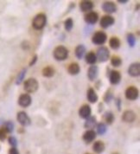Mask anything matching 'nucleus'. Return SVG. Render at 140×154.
<instances>
[{"instance_id":"f257e3e1","label":"nucleus","mask_w":140,"mask_h":154,"mask_svg":"<svg viewBox=\"0 0 140 154\" xmlns=\"http://www.w3.org/2000/svg\"><path fill=\"white\" fill-rule=\"evenodd\" d=\"M47 17L44 13H39L35 15L32 20V27L35 30H41L46 26Z\"/></svg>"},{"instance_id":"f03ea898","label":"nucleus","mask_w":140,"mask_h":154,"mask_svg":"<svg viewBox=\"0 0 140 154\" xmlns=\"http://www.w3.org/2000/svg\"><path fill=\"white\" fill-rule=\"evenodd\" d=\"M53 56L56 61H64L68 57V49L65 46L59 45L54 49Z\"/></svg>"},{"instance_id":"7ed1b4c3","label":"nucleus","mask_w":140,"mask_h":154,"mask_svg":"<svg viewBox=\"0 0 140 154\" xmlns=\"http://www.w3.org/2000/svg\"><path fill=\"white\" fill-rule=\"evenodd\" d=\"M39 82L35 78H29L23 83V89L28 94H33L38 90Z\"/></svg>"},{"instance_id":"20e7f679","label":"nucleus","mask_w":140,"mask_h":154,"mask_svg":"<svg viewBox=\"0 0 140 154\" xmlns=\"http://www.w3.org/2000/svg\"><path fill=\"white\" fill-rule=\"evenodd\" d=\"M97 60H99L100 63H105L109 58H110V51L108 48L105 46H101L97 49V54H96Z\"/></svg>"},{"instance_id":"39448f33","label":"nucleus","mask_w":140,"mask_h":154,"mask_svg":"<svg viewBox=\"0 0 140 154\" xmlns=\"http://www.w3.org/2000/svg\"><path fill=\"white\" fill-rule=\"evenodd\" d=\"M107 40V35L104 31H97L95 32L93 37H92V42L95 45H103Z\"/></svg>"},{"instance_id":"423d86ee","label":"nucleus","mask_w":140,"mask_h":154,"mask_svg":"<svg viewBox=\"0 0 140 154\" xmlns=\"http://www.w3.org/2000/svg\"><path fill=\"white\" fill-rule=\"evenodd\" d=\"M138 95H139L138 89L136 87H134V86L128 87L126 88V92H125L126 98L127 100H136L138 98Z\"/></svg>"},{"instance_id":"0eeeda50","label":"nucleus","mask_w":140,"mask_h":154,"mask_svg":"<svg viewBox=\"0 0 140 154\" xmlns=\"http://www.w3.org/2000/svg\"><path fill=\"white\" fill-rule=\"evenodd\" d=\"M17 119L18 121V123L21 125L22 126H28L31 124V119L29 117V115L23 111L17 112Z\"/></svg>"},{"instance_id":"6e6552de","label":"nucleus","mask_w":140,"mask_h":154,"mask_svg":"<svg viewBox=\"0 0 140 154\" xmlns=\"http://www.w3.org/2000/svg\"><path fill=\"white\" fill-rule=\"evenodd\" d=\"M115 23V19L112 16H110V15H105V16H103L99 21V25L100 27L103 29H107L109 27H111L112 25L114 24Z\"/></svg>"},{"instance_id":"1a4fd4ad","label":"nucleus","mask_w":140,"mask_h":154,"mask_svg":"<svg viewBox=\"0 0 140 154\" xmlns=\"http://www.w3.org/2000/svg\"><path fill=\"white\" fill-rule=\"evenodd\" d=\"M32 98L29 94H23L18 98V105L22 107H28L31 105Z\"/></svg>"},{"instance_id":"9d476101","label":"nucleus","mask_w":140,"mask_h":154,"mask_svg":"<svg viewBox=\"0 0 140 154\" xmlns=\"http://www.w3.org/2000/svg\"><path fill=\"white\" fill-rule=\"evenodd\" d=\"M102 10L108 14H112L117 11V5L112 1H105L102 4Z\"/></svg>"},{"instance_id":"9b49d317","label":"nucleus","mask_w":140,"mask_h":154,"mask_svg":"<svg viewBox=\"0 0 140 154\" xmlns=\"http://www.w3.org/2000/svg\"><path fill=\"white\" fill-rule=\"evenodd\" d=\"M92 109L90 107V106L87 104L81 106V108L79 109V115L81 119H87V118H89L91 116Z\"/></svg>"},{"instance_id":"f8f14e48","label":"nucleus","mask_w":140,"mask_h":154,"mask_svg":"<svg viewBox=\"0 0 140 154\" xmlns=\"http://www.w3.org/2000/svg\"><path fill=\"white\" fill-rule=\"evenodd\" d=\"M136 113L132 110H126L122 114V120L126 123H132L136 120Z\"/></svg>"},{"instance_id":"ddd939ff","label":"nucleus","mask_w":140,"mask_h":154,"mask_svg":"<svg viewBox=\"0 0 140 154\" xmlns=\"http://www.w3.org/2000/svg\"><path fill=\"white\" fill-rule=\"evenodd\" d=\"M109 81L112 85H118L121 81V74L118 70H112L109 72Z\"/></svg>"},{"instance_id":"4468645a","label":"nucleus","mask_w":140,"mask_h":154,"mask_svg":"<svg viewBox=\"0 0 140 154\" xmlns=\"http://www.w3.org/2000/svg\"><path fill=\"white\" fill-rule=\"evenodd\" d=\"M84 20L87 24H95L99 20L98 13L95 11H90L85 15Z\"/></svg>"},{"instance_id":"2eb2a0df","label":"nucleus","mask_w":140,"mask_h":154,"mask_svg":"<svg viewBox=\"0 0 140 154\" xmlns=\"http://www.w3.org/2000/svg\"><path fill=\"white\" fill-rule=\"evenodd\" d=\"M96 136H97V134L94 130H87L83 133L82 140L86 144H90L96 139Z\"/></svg>"},{"instance_id":"dca6fc26","label":"nucleus","mask_w":140,"mask_h":154,"mask_svg":"<svg viewBox=\"0 0 140 154\" xmlns=\"http://www.w3.org/2000/svg\"><path fill=\"white\" fill-rule=\"evenodd\" d=\"M128 74L132 77H138L140 75L139 63H132L128 68Z\"/></svg>"},{"instance_id":"f3484780","label":"nucleus","mask_w":140,"mask_h":154,"mask_svg":"<svg viewBox=\"0 0 140 154\" xmlns=\"http://www.w3.org/2000/svg\"><path fill=\"white\" fill-rule=\"evenodd\" d=\"M99 75V68L96 65H91L89 67V69L87 70V77L89 79V81L94 82Z\"/></svg>"},{"instance_id":"a211bd4d","label":"nucleus","mask_w":140,"mask_h":154,"mask_svg":"<svg viewBox=\"0 0 140 154\" xmlns=\"http://www.w3.org/2000/svg\"><path fill=\"white\" fill-rule=\"evenodd\" d=\"M93 3L90 0H83L80 2V9L82 12H87V11H91L93 9Z\"/></svg>"},{"instance_id":"6ab92c4d","label":"nucleus","mask_w":140,"mask_h":154,"mask_svg":"<svg viewBox=\"0 0 140 154\" xmlns=\"http://www.w3.org/2000/svg\"><path fill=\"white\" fill-rule=\"evenodd\" d=\"M87 100L90 102V103H96L98 101V94H96V92L94 90V88H90L87 92Z\"/></svg>"},{"instance_id":"aec40b11","label":"nucleus","mask_w":140,"mask_h":154,"mask_svg":"<svg viewBox=\"0 0 140 154\" xmlns=\"http://www.w3.org/2000/svg\"><path fill=\"white\" fill-rule=\"evenodd\" d=\"M97 125V120L95 116H90L89 118L86 119L84 123V127L86 129L88 130H93V128H94Z\"/></svg>"},{"instance_id":"412c9836","label":"nucleus","mask_w":140,"mask_h":154,"mask_svg":"<svg viewBox=\"0 0 140 154\" xmlns=\"http://www.w3.org/2000/svg\"><path fill=\"white\" fill-rule=\"evenodd\" d=\"M68 72L71 75H76L81 72V67L77 63H72L68 68Z\"/></svg>"},{"instance_id":"4be33fe9","label":"nucleus","mask_w":140,"mask_h":154,"mask_svg":"<svg viewBox=\"0 0 140 154\" xmlns=\"http://www.w3.org/2000/svg\"><path fill=\"white\" fill-rule=\"evenodd\" d=\"M105 144H104L102 141H100V140H98V141L94 142V144H93V152L97 154L102 153V152L105 151Z\"/></svg>"},{"instance_id":"5701e85b","label":"nucleus","mask_w":140,"mask_h":154,"mask_svg":"<svg viewBox=\"0 0 140 154\" xmlns=\"http://www.w3.org/2000/svg\"><path fill=\"white\" fill-rule=\"evenodd\" d=\"M86 47H85L83 44H80L78 45L77 47L75 48V56L77 57L78 59H82L84 56L86 55Z\"/></svg>"},{"instance_id":"b1692460","label":"nucleus","mask_w":140,"mask_h":154,"mask_svg":"<svg viewBox=\"0 0 140 154\" xmlns=\"http://www.w3.org/2000/svg\"><path fill=\"white\" fill-rule=\"evenodd\" d=\"M42 75L44 77H46V78H51V77H53L55 75L56 69L53 67H51V66H47V67H45L42 69Z\"/></svg>"},{"instance_id":"393cba45","label":"nucleus","mask_w":140,"mask_h":154,"mask_svg":"<svg viewBox=\"0 0 140 154\" xmlns=\"http://www.w3.org/2000/svg\"><path fill=\"white\" fill-rule=\"evenodd\" d=\"M121 45V42H120V40L117 36H112L110 38L109 40V46L110 48L113 50H117V49H119Z\"/></svg>"},{"instance_id":"a878e982","label":"nucleus","mask_w":140,"mask_h":154,"mask_svg":"<svg viewBox=\"0 0 140 154\" xmlns=\"http://www.w3.org/2000/svg\"><path fill=\"white\" fill-rule=\"evenodd\" d=\"M85 58H86V62L87 63H88V64H90V65H94L95 63L97 62V57H96V54L94 53V52H88L86 56H85Z\"/></svg>"},{"instance_id":"bb28decb","label":"nucleus","mask_w":140,"mask_h":154,"mask_svg":"<svg viewBox=\"0 0 140 154\" xmlns=\"http://www.w3.org/2000/svg\"><path fill=\"white\" fill-rule=\"evenodd\" d=\"M103 119L107 125H112L113 121L115 120V117L112 111H107L103 114Z\"/></svg>"},{"instance_id":"cd10ccee","label":"nucleus","mask_w":140,"mask_h":154,"mask_svg":"<svg viewBox=\"0 0 140 154\" xmlns=\"http://www.w3.org/2000/svg\"><path fill=\"white\" fill-rule=\"evenodd\" d=\"M95 127H96V132L95 133H98L99 135H104L107 131V126H106V124L103 123V122L97 123Z\"/></svg>"},{"instance_id":"c85d7f7f","label":"nucleus","mask_w":140,"mask_h":154,"mask_svg":"<svg viewBox=\"0 0 140 154\" xmlns=\"http://www.w3.org/2000/svg\"><path fill=\"white\" fill-rule=\"evenodd\" d=\"M26 71H27L26 69H23L19 72V74H18L17 76L16 82H15L16 84L20 85L22 82H23V79H24V77H25V75H26Z\"/></svg>"},{"instance_id":"c756f323","label":"nucleus","mask_w":140,"mask_h":154,"mask_svg":"<svg viewBox=\"0 0 140 154\" xmlns=\"http://www.w3.org/2000/svg\"><path fill=\"white\" fill-rule=\"evenodd\" d=\"M126 39H127V42H128V45L130 47L133 48L135 45H136V42H137V39H136V36L133 35L132 33H128L126 35Z\"/></svg>"},{"instance_id":"7c9ffc66","label":"nucleus","mask_w":140,"mask_h":154,"mask_svg":"<svg viewBox=\"0 0 140 154\" xmlns=\"http://www.w3.org/2000/svg\"><path fill=\"white\" fill-rule=\"evenodd\" d=\"M114 98V96H113V93L111 89H108L107 91L105 92V94H104V101H105V103H107V104H109V103H111V101H112V100Z\"/></svg>"},{"instance_id":"2f4dec72","label":"nucleus","mask_w":140,"mask_h":154,"mask_svg":"<svg viewBox=\"0 0 140 154\" xmlns=\"http://www.w3.org/2000/svg\"><path fill=\"white\" fill-rule=\"evenodd\" d=\"M111 64L113 67L118 68L122 64V59L119 56H113L111 58Z\"/></svg>"},{"instance_id":"473e14b6","label":"nucleus","mask_w":140,"mask_h":154,"mask_svg":"<svg viewBox=\"0 0 140 154\" xmlns=\"http://www.w3.org/2000/svg\"><path fill=\"white\" fill-rule=\"evenodd\" d=\"M4 127H5V129L7 131L8 133H13V131H14V123L12 122V121H6V122H5L4 123Z\"/></svg>"},{"instance_id":"72a5a7b5","label":"nucleus","mask_w":140,"mask_h":154,"mask_svg":"<svg viewBox=\"0 0 140 154\" xmlns=\"http://www.w3.org/2000/svg\"><path fill=\"white\" fill-rule=\"evenodd\" d=\"M64 27H65V29L67 30V31H71L72 30V29L74 27V21H73V19L72 18H68V19H66L65 22H64Z\"/></svg>"},{"instance_id":"f704fd0d","label":"nucleus","mask_w":140,"mask_h":154,"mask_svg":"<svg viewBox=\"0 0 140 154\" xmlns=\"http://www.w3.org/2000/svg\"><path fill=\"white\" fill-rule=\"evenodd\" d=\"M7 134H8L7 131L5 129V127H4V126L0 127V140H1V141H4V140L6 139Z\"/></svg>"},{"instance_id":"c9c22d12","label":"nucleus","mask_w":140,"mask_h":154,"mask_svg":"<svg viewBox=\"0 0 140 154\" xmlns=\"http://www.w3.org/2000/svg\"><path fill=\"white\" fill-rule=\"evenodd\" d=\"M8 142L11 146V147H17V140L14 136H10L8 138Z\"/></svg>"},{"instance_id":"e433bc0d","label":"nucleus","mask_w":140,"mask_h":154,"mask_svg":"<svg viewBox=\"0 0 140 154\" xmlns=\"http://www.w3.org/2000/svg\"><path fill=\"white\" fill-rule=\"evenodd\" d=\"M114 100H115V105L117 106V108H118V110L119 111H121V106H122V100L118 97V98H115L114 99Z\"/></svg>"},{"instance_id":"4c0bfd02","label":"nucleus","mask_w":140,"mask_h":154,"mask_svg":"<svg viewBox=\"0 0 140 154\" xmlns=\"http://www.w3.org/2000/svg\"><path fill=\"white\" fill-rule=\"evenodd\" d=\"M8 154H20L18 150L17 149V147H11L9 152H8Z\"/></svg>"},{"instance_id":"58836bf2","label":"nucleus","mask_w":140,"mask_h":154,"mask_svg":"<svg viewBox=\"0 0 140 154\" xmlns=\"http://www.w3.org/2000/svg\"><path fill=\"white\" fill-rule=\"evenodd\" d=\"M36 61H37V55H35L33 56V58L31 59V61L29 62V66H34L35 63H36Z\"/></svg>"},{"instance_id":"ea45409f","label":"nucleus","mask_w":140,"mask_h":154,"mask_svg":"<svg viewBox=\"0 0 140 154\" xmlns=\"http://www.w3.org/2000/svg\"><path fill=\"white\" fill-rule=\"evenodd\" d=\"M29 46V45L28 44V42H27V41H25V42H23L22 43V48L23 49H28Z\"/></svg>"},{"instance_id":"a19ab883","label":"nucleus","mask_w":140,"mask_h":154,"mask_svg":"<svg viewBox=\"0 0 140 154\" xmlns=\"http://www.w3.org/2000/svg\"><path fill=\"white\" fill-rule=\"evenodd\" d=\"M103 109H104V105H103V103H99V112H101Z\"/></svg>"},{"instance_id":"79ce46f5","label":"nucleus","mask_w":140,"mask_h":154,"mask_svg":"<svg viewBox=\"0 0 140 154\" xmlns=\"http://www.w3.org/2000/svg\"><path fill=\"white\" fill-rule=\"evenodd\" d=\"M118 2H119V4H126L128 1H127V0H119Z\"/></svg>"},{"instance_id":"37998d69","label":"nucleus","mask_w":140,"mask_h":154,"mask_svg":"<svg viewBox=\"0 0 140 154\" xmlns=\"http://www.w3.org/2000/svg\"><path fill=\"white\" fill-rule=\"evenodd\" d=\"M112 154H119V152H112Z\"/></svg>"},{"instance_id":"c03bdc74","label":"nucleus","mask_w":140,"mask_h":154,"mask_svg":"<svg viewBox=\"0 0 140 154\" xmlns=\"http://www.w3.org/2000/svg\"><path fill=\"white\" fill-rule=\"evenodd\" d=\"M85 154H91V153H85Z\"/></svg>"}]
</instances>
